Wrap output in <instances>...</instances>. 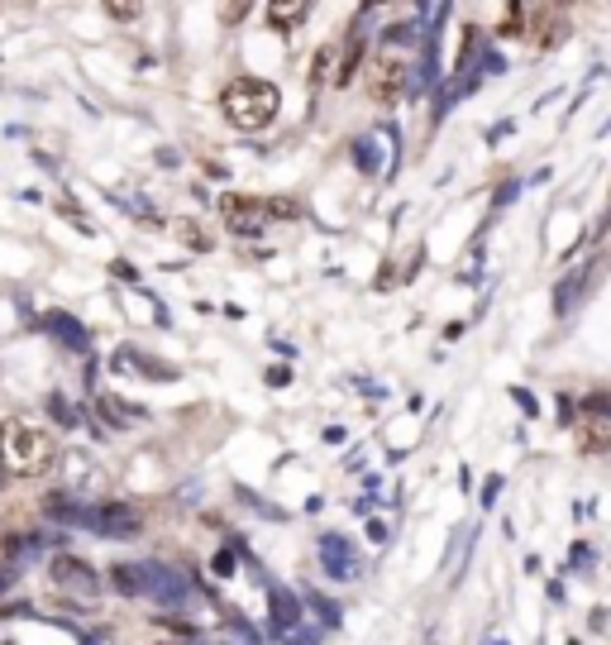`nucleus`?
I'll list each match as a JSON object with an SVG mask.
<instances>
[{
	"label": "nucleus",
	"mask_w": 611,
	"mask_h": 645,
	"mask_svg": "<svg viewBox=\"0 0 611 645\" xmlns=\"http://www.w3.org/2000/svg\"><path fill=\"white\" fill-rule=\"evenodd\" d=\"M105 10H111L115 20H135L139 15V5H105Z\"/></svg>",
	"instance_id": "7"
},
{
	"label": "nucleus",
	"mask_w": 611,
	"mask_h": 645,
	"mask_svg": "<svg viewBox=\"0 0 611 645\" xmlns=\"http://www.w3.org/2000/svg\"><path fill=\"white\" fill-rule=\"evenodd\" d=\"M578 440H583V450L611 454V402H607V397H597V402H588V406H583Z\"/></svg>",
	"instance_id": "3"
},
{
	"label": "nucleus",
	"mask_w": 611,
	"mask_h": 645,
	"mask_svg": "<svg viewBox=\"0 0 611 645\" xmlns=\"http://www.w3.org/2000/svg\"><path fill=\"white\" fill-rule=\"evenodd\" d=\"M153 645H182V641H173V636H158V641H153Z\"/></svg>",
	"instance_id": "8"
},
{
	"label": "nucleus",
	"mask_w": 611,
	"mask_h": 645,
	"mask_svg": "<svg viewBox=\"0 0 611 645\" xmlns=\"http://www.w3.org/2000/svg\"><path fill=\"white\" fill-rule=\"evenodd\" d=\"M225 215H230L239 230H258V225L268 220L272 211L263 206V201H239V197H234V201H225Z\"/></svg>",
	"instance_id": "5"
},
{
	"label": "nucleus",
	"mask_w": 611,
	"mask_h": 645,
	"mask_svg": "<svg viewBox=\"0 0 611 645\" xmlns=\"http://www.w3.org/2000/svg\"><path fill=\"white\" fill-rule=\"evenodd\" d=\"M310 15L306 0H296V5H268V24H278V29H296Z\"/></svg>",
	"instance_id": "6"
},
{
	"label": "nucleus",
	"mask_w": 611,
	"mask_h": 645,
	"mask_svg": "<svg viewBox=\"0 0 611 645\" xmlns=\"http://www.w3.org/2000/svg\"><path fill=\"white\" fill-rule=\"evenodd\" d=\"M406 87V67L397 63V58H378L373 72H368V96H373L378 105H392Z\"/></svg>",
	"instance_id": "4"
},
{
	"label": "nucleus",
	"mask_w": 611,
	"mask_h": 645,
	"mask_svg": "<svg viewBox=\"0 0 611 645\" xmlns=\"http://www.w3.org/2000/svg\"><path fill=\"white\" fill-rule=\"evenodd\" d=\"M0 464H5L10 473H20V478H39L48 473L58 464V440H53V430H43V426H5V435H0Z\"/></svg>",
	"instance_id": "2"
},
{
	"label": "nucleus",
	"mask_w": 611,
	"mask_h": 645,
	"mask_svg": "<svg viewBox=\"0 0 611 645\" xmlns=\"http://www.w3.org/2000/svg\"><path fill=\"white\" fill-rule=\"evenodd\" d=\"M278 105L282 96L272 81H258V77H239L225 87L220 96V111L230 119L234 129H244V135H258V129H268L272 119H278Z\"/></svg>",
	"instance_id": "1"
}]
</instances>
